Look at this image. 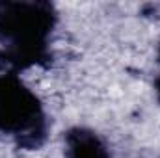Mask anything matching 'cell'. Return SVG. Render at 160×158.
<instances>
[{"label": "cell", "instance_id": "obj_2", "mask_svg": "<svg viewBox=\"0 0 160 158\" xmlns=\"http://www.w3.org/2000/svg\"><path fill=\"white\" fill-rule=\"evenodd\" d=\"M0 132L24 149H38L47 140L43 104L15 73L0 75Z\"/></svg>", "mask_w": 160, "mask_h": 158}, {"label": "cell", "instance_id": "obj_3", "mask_svg": "<svg viewBox=\"0 0 160 158\" xmlns=\"http://www.w3.org/2000/svg\"><path fill=\"white\" fill-rule=\"evenodd\" d=\"M67 158H112L106 143L89 128H71L65 134Z\"/></svg>", "mask_w": 160, "mask_h": 158}, {"label": "cell", "instance_id": "obj_1", "mask_svg": "<svg viewBox=\"0 0 160 158\" xmlns=\"http://www.w3.org/2000/svg\"><path fill=\"white\" fill-rule=\"evenodd\" d=\"M56 21L48 2H0V62L26 69L48 60Z\"/></svg>", "mask_w": 160, "mask_h": 158}, {"label": "cell", "instance_id": "obj_4", "mask_svg": "<svg viewBox=\"0 0 160 158\" xmlns=\"http://www.w3.org/2000/svg\"><path fill=\"white\" fill-rule=\"evenodd\" d=\"M158 56H160V48H158ZM155 87H157V95H158V101H160V77L155 80Z\"/></svg>", "mask_w": 160, "mask_h": 158}]
</instances>
